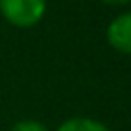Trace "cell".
Returning <instances> with one entry per match:
<instances>
[{"mask_svg": "<svg viewBox=\"0 0 131 131\" xmlns=\"http://www.w3.org/2000/svg\"><path fill=\"white\" fill-rule=\"evenodd\" d=\"M45 0H0V12L17 27H31L45 16Z\"/></svg>", "mask_w": 131, "mask_h": 131, "instance_id": "6da1fadb", "label": "cell"}, {"mask_svg": "<svg viewBox=\"0 0 131 131\" xmlns=\"http://www.w3.org/2000/svg\"><path fill=\"white\" fill-rule=\"evenodd\" d=\"M108 42L119 52L131 54V12L112 19L106 31Z\"/></svg>", "mask_w": 131, "mask_h": 131, "instance_id": "7a4b0ae2", "label": "cell"}, {"mask_svg": "<svg viewBox=\"0 0 131 131\" xmlns=\"http://www.w3.org/2000/svg\"><path fill=\"white\" fill-rule=\"evenodd\" d=\"M58 131H108V127L89 118H71V119H66L58 127Z\"/></svg>", "mask_w": 131, "mask_h": 131, "instance_id": "3957f363", "label": "cell"}, {"mask_svg": "<svg viewBox=\"0 0 131 131\" xmlns=\"http://www.w3.org/2000/svg\"><path fill=\"white\" fill-rule=\"evenodd\" d=\"M12 131H48L42 123L35 122V119H25V122H19L14 125Z\"/></svg>", "mask_w": 131, "mask_h": 131, "instance_id": "277c9868", "label": "cell"}, {"mask_svg": "<svg viewBox=\"0 0 131 131\" xmlns=\"http://www.w3.org/2000/svg\"><path fill=\"white\" fill-rule=\"evenodd\" d=\"M104 2H106V4H127V2H129V0H104Z\"/></svg>", "mask_w": 131, "mask_h": 131, "instance_id": "5b68a950", "label": "cell"}]
</instances>
